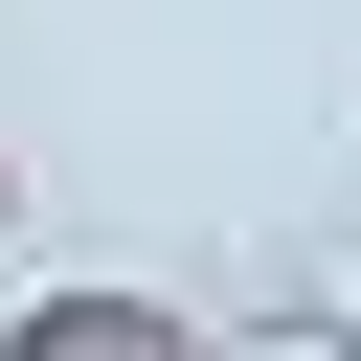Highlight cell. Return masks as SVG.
I'll return each mask as SVG.
<instances>
[{
    "instance_id": "7a4b0ae2",
    "label": "cell",
    "mask_w": 361,
    "mask_h": 361,
    "mask_svg": "<svg viewBox=\"0 0 361 361\" xmlns=\"http://www.w3.org/2000/svg\"><path fill=\"white\" fill-rule=\"evenodd\" d=\"M0 226H23V158H0Z\"/></svg>"
},
{
    "instance_id": "6da1fadb",
    "label": "cell",
    "mask_w": 361,
    "mask_h": 361,
    "mask_svg": "<svg viewBox=\"0 0 361 361\" xmlns=\"http://www.w3.org/2000/svg\"><path fill=\"white\" fill-rule=\"evenodd\" d=\"M0 361H203V338H180L158 293H23V316H0Z\"/></svg>"
}]
</instances>
